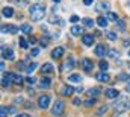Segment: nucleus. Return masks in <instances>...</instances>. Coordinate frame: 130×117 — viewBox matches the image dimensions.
<instances>
[{
  "instance_id": "9",
  "label": "nucleus",
  "mask_w": 130,
  "mask_h": 117,
  "mask_svg": "<svg viewBox=\"0 0 130 117\" xmlns=\"http://www.w3.org/2000/svg\"><path fill=\"white\" fill-rule=\"evenodd\" d=\"M74 65H76V64H74V58L70 55V56L67 58V61H65V64L62 65V70H67V72H68V70L74 68Z\"/></svg>"
},
{
  "instance_id": "51",
  "label": "nucleus",
  "mask_w": 130,
  "mask_h": 117,
  "mask_svg": "<svg viewBox=\"0 0 130 117\" xmlns=\"http://www.w3.org/2000/svg\"><path fill=\"white\" fill-rule=\"evenodd\" d=\"M129 108H130V102H129Z\"/></svg>"
},
{
  "instance_id": "50",
  "label": "nucleus",
  "mask_w": 130,
  "mask_h": 117,
  "mask_svg": "<svg viewBox=\"0 0 130 117\" xmlns=\"http://www.w3.org/2000/svg\"><path fill=\"white\" fill-rule=\"evenodd\" d=\"M52 2H55V3H59V2H61V0H52Z\"/></svg>"
},
{
  "instance_id": "40",
  "label": "nucleus",
  "mask_w": 130,
  "mask_h": 117,
  "mask_svg": "<svg viewBox=\"0 0 130 117\" xmlns=\"http://www.w3.org/2000/svg\"><path fill=\"white\" fill-rule=\"evenodd\" d=\"M79 20H80L79 15H71V17H70V21H71V23H77Z\"/></svg>"
},
{
  "instance_id": "38",
  "label": "nucleus",
  "mask_w": 130,
  "mask_h": 117,
  "mask_svg": "<svg viewBox=\"0 0 130 117\" xmlns=\"http://www.w3.org/2000/svg\"><path fill=\"white\" fill-rule=\"evenodd\" d=\"M73 105H76V107L82 105V99H80V97H74V99H73Z\"/></svg>"
},
{
  "instance_id": "4",
  "label": "nucleus",
  "mask_w": 130,
  "mask_h": 117,
  "mask_svg": "<svg viewBox=\"0 0 130 117\" xmlns=\"http://www.w3.org/2000/svg\"><path fill=\"white\" fill-rule=\"evenodd\" d=\"M2 56H3V59L12 61V59H15V53H14V50L9 49V47H2Z\"/></svg>"
},
{
  "instance_id": "27",
  "label": "nucleus",
  "mask_w": 130,
  "mask_h": 117,
  "mask_svg": "<svg viewBox=\"0 0 130 117\" xmlns=\"http://www.w3.org/2000/svg\"><path fill=\"white\" fill-rule=\"evenodd\" d=\"M106 37H107V40H110V41H115V40L118 38V35H117L113 30H109V32H106Z\"/></svg>"
},
{
  "instance_id": "15",
  "label": "nucleus",
  "mask_w": 130,
  "mask_h": 117,
  "mask_svg": "<svg viewBox=\"0 0 130 117\" xmlns=\"http://www.w3.org/2000/svg\"><path fill=\"white\" fill-rule=\"evenodd\" d=\"M95 9H97V12H104V11L109 12V3L107 2H100L97 6H95Z\"/></svg>"
},
{
  "instance_id": "46",
  "label": "nucleus",
  "mask_w": 130,
  "mask_h": 117,
  "mask_svg": "<svg viewBox=\"0 0 130 117\" xmlns=\"http://www.w3.org/2000/svg\"><path fill=\"white\" fill-rule=\"evenodd\" d=\"M126 90H127V91H129V93H130V79H129V81H127V87H126Z\"/></svg>"
},
{
  "instance_id": "42",
  "label": "nucleus",
  "mask_w": 130,
  "mask_h": 117,
  "mask_svg": "<svg viewBox=\"0 0 130 117\" xmlns=\"http://www.w3.org/2000/svg\"><path fill=\"white\" fill-rule=\"evenodd\" d=\"M14 102H15V103H23V97H15Z\"/></svg>"
},
{
  "instance_id": "23",
  "label": "nucleus",
  "mask_w": 130,
  "mask_h": 117,
  "mask_svg": "<svg viewBox=\"0 0 130 117\" xmlns=\"http://www.w3.org/2000/svg\"><path fill=\"white\" fill-rule=\"evenodd\" d=\"M100 93H101V90H100V88H97V87H92V88H89V90H88L89 97H95V96H98Z\"/></svg>"
},
{
  "instance_id": "18",
  "label": "nucleus",
  "mask_w": 130,
  "mask_h": 117,
  "mask_svg": "<svg viewBox=\"0 0 130 117\" xmlns=\"http://www.w3.org/2000/svg\"><path fill=\"white\" fill-rule=\"evenodd\" d=\"M127 107H129V103H127V102H118V103L115 105V111H117V113H123Z\"/></svg>"
},
{
  "instance_id": "3",
  "label": "nucleus",
  "mask_w": 130,
  "mask_h": 117,
  "mask_svg": "<svg viewBox=\"0 0 130 117\" xmlns=\"http://www.w3.org/2000/svg\"><path fill=\"white\" fill-rule=\"evenodd\" d=\"M48 105H50V96H47V94L39 96V99H38V107L42 108V110H47Z\"/></svg>"
},
{
  "instance_id": "47",
  "label": "nucleus",
  "mask_w": 130,
  "mask_h": 117,
  "mask_svg": "<svg viewBox=\"0 0 130 117\" xmlns=\"http://www.w3.org/2000/svg\"><path fill=\"white\" fill-rule=\"evenodd\" d=\"M0 68H2V70H5V61H2V62H0Z\"/></svg>"
},
{
  "instance_id": "2",
  "label": "nucleus",
  "mask_w": 130,
  "mask_h": 117,
  "mask_svg": "<svg viewBox=\"0 0 130 117\" xmlns=\"http://www.w3.org/2000/svg\"><path fill=\"white\" fill-rule=\"evenodd\" d=\"M64 110H65L64 100H56L55 105H53V108H52V114L53 116H61L64 113Z\"/></svg>"
},
{
  "instance_id": "25",
  "label": "nucleus",
  "mask_w": 130,
  "mask_h": 117,
  "mask_svg": "<svg viewBox=\"0 0 130 117\" xmlns=\"http://www.w3.org/2000/svg\"><path fill=\"white\" fill-rule=\"evenodd\" d=\"M68 79H70L71 82H80V81H82V76H80V75H77V73H73V75H70V76H68Z\"/></svg>"
},
{
  "instance_id": "48",
  "label": "nucleus",
  "mask_w": 130,
  "mask_h": 117,
  "mask_svg": "<svg viewBox=\"0 0 130 117\" xmlns=\"http://www.w3.org/2000/svg\"><path fill=\"white\" fill-rule=\"evenodd\" d=\"M29 41H30V43H36V38H35V37H30V40H29Z\"/></svg>"
},
{
  "instance_id": "1",
  "label": "nucleus",
  "mask_w": 130,
  "mask_h": 117,
  "mask_svg": "<svg viewBox=\"0 0 130 117\" xmlns=\"http://www.w3.org/2000/svg\"><path fill=\"white\" fill-rule=\"evenodd\" d=\"M44 12H45V5H42V3H35V5H32L29 8V14H30V18L33 21L42 20Z\"/></svg>"
},
{
  "instance_id": "21",
  "label": "nucleus",
  "mask_w": 130,
  "mask_h": 117,
  "mask_svg": "<svg viewBox=\"0 0 130 117\" xmlns=\"http://www.w3.org/2000/svg\"><path fill=\"white\" fill-rule=\"evenodd\" d=\"M106 18L109 20V21H118L120 18H118V14L117 12H112V11H109L107 14H106Z\"/></svg>"
},
{
  "instance_id": "32",
  "label": "nucleus",
  "mask_w": 130,
  "mask_h": 117,
  "mask_svg": "<svg viewBox=\"0 0 130 117\" xmlns=\"http://www.w3.org/2000/svg\"><path fill=\"white\" fill-rule=\"evenodd\" d=\"M83 103H85V107H88V108H89V107H92V105L95 103V97H89V99H86Z\"/></svg>"
},
{
  "instance_id": "43",
  "label": "nucleus",
  "mask_w": 130,
  "mask_h": 117,
  "mask_svg": "<svg viewBox=\"0 0 130 117\" xmlns=\"http://www.w3.org/2000/svg\"><path fill=\"white\" fill-rule=\"evenodd\" d=\"M83 3H85L86 6H89V5H92V3H94V0H83Z\"/></svg>"
},
{
  "instance_id": "41",
  "label": "nucleus",
  "mask_w": 130,
  "mask_h": 117,
  "mask_svg": "<svg viewBox=\"0 0 130 117\" xmlns=\"http://www.w3.org/2000/svg\"><path fill=\"white\" fill-rule=\"evenodd\" d=\"M26 82L32 85V84H35V78H33V76H29V78H26Z\"/></svg>"
},
{
  "instance_id": "29",
  "label": "nucleus",
  "mask_w": 130,
  "mask_h": 117,
  "mask_svg": "<svg viewBox=\"0 0 130 117\" xmlns=\"http://www.w3.org/2000/svg\"><path fill=\"white\" fill-rule=\"evenodd\" d=\"M35 68H36V62H30V64H27V65H26L24 72H26V73H32Z\"/></svg>"
},
{
  "instance_id": "22",
  "label": "nucleus",
  "mask_w": 130,
  "mask_h": 117,
  "mask_svg": "<svg viewBox=\"0 0 130 117\" xmlns=\"http://www.w3.org/2000/svg\"><path fill=\"white\" fill-rule=\"evenodd\" d=\"M11 79H12V82H14V84H17V85H20V84H23V78H21L20 75H15V73H11Z\"/></svg>"
},
{
  "instance_id": "10",
  "label": "nucleus",
  "mask_w": 130,
  "mask_h": 117,
  "mask_svg": "<svg viewBox=\"0 0 130 117\" xmlns=\"http://www.w3.org/2000/svg\"><path fill=\"white\" fill-rule=\"evenodd\" d=\"M11 82H12V79H11V73H3V76H2V87L8 88Z\"/></svg>"
},
{
  "instance_id": "17",
  "label": "nucleus",
  "mask_w": 130,
  "mask_h": 117,
  "mask_svg": "<svg viewBox=\"0 0 130 117\" xmlns=\"http://www.w3.org/2000/svg\"><path fill=\"white\" fill-rule=\"evenodd\" d=\"M71 33L76 35V37H79V35L83 37V35H85V33H83V28H80V26H77V25H74V26L71 28Z\"/></svg>"
},
{
  "instance_id": "7",
  "label": "nucleus",
  "mask_w": 130,
  "mask_h": 117,
  "mask_svg": "<svg viewBox=\"0 0 130 117\" xmlns=\"http://www.w3.org/2000/svg\"><path fill=\"white\" fill-rule=\"evenodd\" d=\"M94 53L97 55L98 58H103V56L106 55V46H104V44H97L95 49H94Z\"/></svg>"
},
{
  "instance_id": "30",
  "label": "nucleus",
  "mask_w": 130,
  "mask_h": 117,
  "mask_svg": "<svg viewBox=\"0 0 130 117\" xmlns=\"http://www.w3.org/2000/svg\"><path fill=\"white\" fill-rule=\"evenodd\" d=\"M82 21H83V25H85L86 28H92V26H94V20H92V18H83Z\"/></svg>"
},
{
  "instance_id": "36",
  "label": "nucleus",
  "mask_w": 130,
  "mask_h": 117,
  "mask_svg": "<svg viewBox=\"0 0 130 117\" xmlns=\"http://www.w3.org/2000/svg\"><path fill=\"white\" fill-rule=\"evenodd\" d=\"M118 79H120V81H129L130 76H129V75H126V73H121V75L118 76Z\"/></svg>"
},
{
  "instance_id": "6",
  "label": "nucleus",
  "mask_w": 130,
  "mask_h": 117,
  "mask_svg": "<svg viewBox=\"0 0 130 117\" xmlns=\"http://www.w3.org/2000/svg\"><path fill=\"white\" fill-rule=\"evenodd\" d=\"M82 67H83V70H85L86 73H91V72H92V68H94V62H92L91 59L85 58L83 61H82Z\"/></svg>"
},
{
  "instance_id": "39",
  "label": "nucleus",
  "mask_w": 130,
  "mask_h": 117,
  "mask_svg": "<svg viewBox=\"0 0 130 117\" xmlns=\"http://www.w3.org/2000/svg\"><path fill=\"white\" fill-rule=\"evenodd\" d=\"M30 55H32V56H38V55H39V49H38V47H33L32 50H30Z\"/></svg>"
},
{
  "instance_id": "19",
  "label": "nucleus",
  "mask_w": 130,
  "mask_h": 117,
  "mask_svg": "<svg viewBox=\"0 0 130 117\" xmlns=\"http://www.w3.org/2000/svg\"><path fill=\"white\" fill-rule=\"evenodd\" d=\"M107 23H109V20H107L106 17H103V15H100L97 18V25L100 28H107Z\"/></svg>"
},
{
  "instance_id": "33",
  "label": "nucleus",
  "mask_w": 130,
  "mask_h": 117,
  "mask_svg": "<svg viewBox=\"0 0 130 117\" xmlns=\"http://www.w3.org/2000/svg\"><path fill=\"white\" fill-rule=\"evenodd\" d=\"M8 113H9V108H8V107H2V108H0V117H6Z\"/></svg>"
},
{
  "instance_id": "45",
  "label": "nucleus",
  "mask_w": 130,
  "mask_h": 117,
  "mask_svg": "<svg viewBox=\"0 0 130 117\" xmlns=\"http://www.w3.org/2000/svg\"><path fill=\"white\" fill-rule=\"evenodd\" d=\"M15 117H30V116L26 114V113H23V114H18V116H15Z\"/></svg>"
},
{
  "instance_id": "31",
  "label": "nucleus",
  "mask_w": 130,
  "mask_h": 117,
  "mask_svg": "<svg viewBox=\"0 0 130 117\" xmlns=\"http://www.w3.org/2000/svg\"><path fill=\"white\" fill-rule=\"evenodd\" d=\"M106 111H107V107H106V105H103V107H100V108L97 110V113H95V114H97V116H104V114H106Z\"/></svg>"
},
{
  "instance_id": "52",
  "label": "nucleus",
  "mask_w": 130,
  "mask_h": 117,
  "mask_svg": "<svg viewBox=\"0 0 130 117\" xmlns=\"http://www.w3.org/2000/svg\"><path fill=\"white\" fill-rule=\"evenodd\" d=\"M129 56H130V50H129Z\"/></svg>"
},
{
  "instance_id": "26",
  "label": "nucleus",
  "mask_w": 130,
  "mask_h": 117,
  "mask_svg": "<svg viewBox=\"0 0 130 117\" xmlns=\"http://www.w3.org/2000/svg\"><path fill=\"white\" fill-rule=\"evenodd\" d=\"M73 91H74V88H73V87L65 85L64 90H62V94H64V96H71V94H73Z\"/></svg>"
},
{
  "instance_id": "49",
  "label": "nucleus",
  "mask_w": 130,
  "mask_h": 117,
  "mask_svg": "<svg viewBox=\"0 0 130 117\" xmlns=\"http://www.w3.org/2000/svg\"><path fill=\"white\" fill-rule=\"evenodd\" d=\"M124 46H126V47H129V46H130V41H129V40H127V41H124Z\"/></svg>"
},
{
  "instance_id": "8",
  "label": "nucleus",
  "mask_w": 130,
  "mask_h": 117,
  "mask_svg": "<svg viewBox=\"0 0 130 117\" xmlns=\"http://www.w3.org/2000/svg\"><path fill=\"white\" fill-rule=\"evenodd\" d=\"M64 52H65L64 47H61V46H59V47H55V49L52 50V58L53 59H59L62 55H64Z\"/></svg>"
},
{
  "instance_id": "34",
  "label": "nucleus",
  "mask_w": 130,
  "mask_h": 117,
  "mask_svg": "<svg viewBox=\"0 0 130 117\" xmlns=\"http://www.w3.org/2000/svg\"><path fill=\"white\" fill-rule=\"evenodd\" d=\"M107 55H109L110 58H117V56H118V50H115V49H110V50L107 52Z\"/></svg>"
},
{
  "instance_id": "16",
  "label": "nucleus",
  "mask_w": 130,
  "mask_h": 117,
  "mask_svg": "<svg viewBox=\"0 0 130 117\" xmlns=\"http://www.w3.org/2000/svg\"><path fill=\"white\" fill-rule=\"evenodd\" d=\"M2 14H3V17L11 18V17H14V9H12V8H9V6H6V8H3V9H2Z\"/></svg>"
},
{
  "instance_id": "44",
  "label": "nucleus",
  "mask_w": 130,
  "mask_h": 117,
  "mask_svg": "<svg viewBox=\"0 0 130 117\" xmlns=\"http://www.w3.org/2000/svg\"><path fill=\"white\" fill-rule=\"evenodd\" d=\"M74 91H77V93H82V91H83V87H77V88H74Z\"/></svg>"
},
{
  "instance_id": "37",
  "label": "nucleus",
  "mask_w": 130,
  "mask_h": 117,
  "mask_svg": "<svg viewBox=\"0 0 130 117\" xmlns=\"http://www.w3.org/2000/svg\"><path fill=\"white\" fill-rule=\"evenodd\" d=\"M117 26H118L120 30H124V26H126V25H124V20H118V21H117Z\"/></svg>"
},
{
  "instance_id": "5",
  "label": "nucleus",
  "mask_w": 130,
  "mask_h": 117,
  "mask_svg": "<svg viewBox=\"0 0 130 117\" xmlns=\"http://www.w3.org/2000/svg\"><path fill=\"white\" fill-rule=\"evenodd\" d=\"M82 43H83L85 46H92V44L95 43V38H94L92 33H85V35L82 37Z\"/></svg>"
},
{
  "instance_id": "12",
  "label": "nucleus",
  "mask_w": 130,
  "mask_h": 117,
  "mask_svg": "<svg viewBox=\"0 0 130 117\" xmlns=\"http://www.w3.org/2000/svg\"><path fill=\"white\" fill-rule=\"evenodd\" d=\"M2 32L3 33H17L18 29L15 26H12V25H3L2 26Z\"/></svg>"
},
{
  "instance_id": "20",
  "label": "nucleus",
  "mask_w": 130,
  "mask_h": 117,
  "mask_svg": "<svg viewBox=\"0 0 130 117\" xmlns=\"http://www.w3.org/2000/svg\"><path fill=\"white\" fill-rule=\"evenodd\" d=\"M50 85H52L50 78H42V79L39 81V87L41 88H50Z\"/></svg>"
},
{
  "instance_id": "14",
  "label": "nucleus",
  "mask_w": 130,
  "mask_h": 117,
  "mask_svg": "<svg viewBox=\"0 0 130 117\" xmlns=\"http://www.w3.org/2000/svg\"><path fill=\"white\" fill-rule=\"evenodd\" d=\"M118 90L117 88H107L106 90V97L107 99H115V97H118Z\"/></svg>"
},
{
  "instance_id": "13",
  "label": "nucleus",
  "mask_w": 130,
  "mask_h": 117,
  "mask_svg": "<svg viewBox=\"0 0 130 117\" xmlns=\"http://www.w3.org/2000/svg\"><path fill=\"white\" fill-rule=\"evenodd\" d=\"M55 68H53V64L50 62H44L42 67H41V73H53Z\"/></svg>"
},
{
  "instance_id": "24",
  "label": "nucleus",
  "mask_w": 130,
  "mask_h": 117,
  "mask_svg": "<svg viewBox=\"0 0 130 117\" xmlns=\"http://www.w3.org/2000/svg\"><path fill=\"white\" fill-rule=\"evenodd\" d=\"M20 30H21L23 33H32V26H30V25H27V23H24V25H21Z\"/></svg>"
},
{
  "instance_id": "35",
  "label": "nucleus",
  "mask_w": 130,
  "mask_h": 117,
  "mask_svg": "<svg viewBox=\"0 0 130 117\" xmlns=\"http://www.w3.org/2000/svg\"><path fill=\"white\" fill-rule=\"evenodd\" d=\"M20 47L21 49H27V41L24 38H20Z\"/></svg>"
},
{
  "instance_id": "28",
  "label": "nucleus",
  "mask_w": 130,
  "mask_h": 117,
  "mask_svg": "<svg viewBox=\"0 0 130 117\" xmlns=\"http://www.w3.org/2000/svg\"><path fill=\"white\" fill-rule=\"evenodd\" d=\"M98 67H100V70H101V72H106V70L109 68V64H107L104 59H101V61L98 62Z\"/></svg>"
},
{
  "instance_id": "11",
  "label": "nucleus",
  "mask_w": 130,
  "mask_h": 117,
  "mask_svg": "<svg viewBox=\"0 0 130 117\" xmlns=\"http://www.w3.org/2000/svg\"><path fill=\"white\" fill-rule=\"evenodd\" d=\"M95 79H97L98 82H109L110 81V76L106 72H100L98 75H95Z\"/></svg>"
}]
</instances>
